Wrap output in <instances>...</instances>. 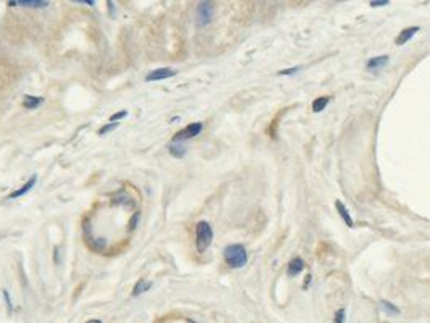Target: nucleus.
<instances>
[{
	"instance_id": "f257e3e1",
	"label": "nucleus",
	"mask_w": 430,
	"mask_h": 323,
	"mask_svg": "<svg viewBox=\"0 0 430 323\" xmlns=\"http://www.w3.org/2000/svg\"><path fill=\"white\" fill-rule=\"evenodd\" d=\"M224 257H225V262L231 269H241L247 262V252L244 249V246L241 244H230L224 251Z\"/></svg>"
},
{
	"instance_id": "f03ea898",
	"label": "nucleus",
	"mask_w": 430,
	"mask_h": 323,
	"mask_svg": "<svg viewBox=\"0 0 430 323\" xmlns=\"http://www.w3.org/2000/svg\"><path fill=\"white\" fill-rule=\"evenodd\" d=\"M212 239H214V233H212V228L207 221H199L196 225V247L199 252L207 251V247L212 244Z\"/></svg>"
},
{
	"instance_id": "7ed1b4c3",
	"label": "nucleus",
	"mask_w": 430,
	"mask_h": 323,
	"mask_svg": "<svg viewBox=\"0 0 430 323\" xmlns=\"http://www.w3.org/2000/svg\"><path fill=\"white\" fill-rule=\"evenodd\" d=\"M202 131V123H191L186 126L185 129L178 131V133L175 134L173 141L175 143H180V141H185V139H191L194 138V136H197Z\"/></svg>"
},
{
	"instance_id": "20e7f679",
	"label": "nucleus",
	"mask_w": 430,
	"mask_h": 323,
	"mask_svg": "<svg viewBox=\"0 0 430 323\" xmlns=\"http://www.w3.org/2000/svg\"><path fill=\"white\" fill-rule=\"evenodd\" d=\"M212 15H214V7L212 3H201L199 8H197V19H199V24L204 26L212 19Z\"/></svg>"
},
{
	"instance_id": "39448f33",
	"label": "nucleus",
	"mask_w": 430,
	"mask_h": 323,
	"mask_svg": "<svg viewBox=\"0 0 430 323\" xmlns=\"http://www.w3.org/2000/svg\"><path fill=\"white\" fill-rule=\"evenodd\" d=\"M175 74H176V72L171 68H159V70H154L152 73H149L148 76H146V81H160V79L175 76Z\"/></svg>"
},
{
	"instance_id": "423d86ee",
	"label": "nucleus",
	"mask_w": 430,
	"mask_h": 323,
	"mask_svg": "<svg viewBox=\"0 0 430 323\" xmlns=\"http://www.w3.org/2000/svg\"><path fill=\"white\" fill-rule=\"evenodd\" d=\"M36 179H37V178H36V176H33V178H31V179H29V181H28V183H26V184H24V186H21V188H19L18 191H15V193H12V194H10V199H17V197H21V196H23V194H26V193H29V191H31V189L34 188V184H36Z\"/></svg>"
},
{
	"instance_id": "0eeeda50",
	"label": "nucleus",
	"mask_w": 430,
	"mask_h": 323,
	"mask_svg": "<svg viewBox=\"0 0 430 323\" xmlns=\"http://www.w3.org/2000/svg\"><path fill=\"white\" fill-rule=\"evenodd\" d=\"M417 33H419V28H408V29H404V31H401V34H399V36L396 37V44L398 45H404L409 39L416 36Z\"/></svg>"
},
{
	"instance_id": "6e6552de",
	"label": "nucleus",
	"mask_w": 430,
	"mask_h": 323,
	"mask_svg": "<svg viewBox=\"0 0 430 323\" xmlns=\"http://www.w3.org/2000/svg\"><path fill=\"white\" fill-rule=\"evenodd\" d=\"M302 269H304V262H302L299 257H296V259H293L290 262V265H288V275L296 276L298 273H301Z\"/></svg>"
},
{
	"instance_id": "1a4fd4ad",
	"label": "nucleus",
	"mask_w": 430,
	"mask_h": 323,
	"mask_svg": "<svg viewBox=\"0 0 430 323\" xmlns=\"http://www.w3.org/2000/svg\"><path fill=\"white\" fill-rule=\"evenodd\" d=\"M335 207L338 209V212H340V215H341V218L345 220V223L350 226V228H353L354 226V223H353V218L350 216V212H348V209L345 207V204H343V202H340V200H337L335 202Z\"/></svg>"
},
{
	"instance_id": "9d476101",
	"label": "nucleus",
	"mask_w": 430,
	"mask_h": 323,
	"mask_svg": "<svg viewBox=\"0 0 430 323\" xmlns=\"http://www.w3.org/2000/svg\"><path fill=\"white\" fill-rule=\"evenodd\" d=\"M387 63H388V57H387V55H382V57H375V58L369 60L367 68L369 70H380V68L385 67Z\"/></svg>"
},
{
	"instance_id": "9b49d317",
	"label": "nucleus",
	"mask_w": 430,
	"mask_h": 323,
	"mask_svg": "<svg viewBox=\"0 0 430 323\" xmlns=\"http://www.w3.org/2000/svg\"><path fill=\"white\" fill-rule=\"evenodd\" d=\"M10 5H21V7H31V8H44V7H47L49 2H40V0H19V2H10Z\"/></svg>"
},
{
	"instance_id": "f8f14e48",
	"label": "nucleus",
	"mask_w": 430,
	"mask_h": 323,
	"mask_svg": "<svg viewBox=\"0 0 430 323\" xmlns=\"http://www.w3.org/2000/svg\"><path fill=\"white\" fill-rule=\"evenodd\" d=\"M42 102H44V99H42V97H34V95H24L23 105H24V108L33 110V108L39 107V105L42 104Z\"/></svg>"
},
{
	"instance_id": "ddd939ff",
	"label": "nucleus",
	"mask_w": 430,
	"mask_h": 323,
	"mask_svg": "<svg viewBox=\"0 0 430 323\" xmlns=\"http://www.w3.org/2000/svg\"><path fill=\"white\" fill-rule=\"evenodd\" d=\"M150 286H152V283H150V281L139 280L138 283H136V286H134V289H133V296H139V294H143V292L149 291Z\"/></svg>"
},
{
	"instance_id": "4468645a",
	"label": "nucleus",
	"mask_w": 430,
	"mask_h": 323,
	"mask_svg": "<svg viewBox=\"0 0 430 323\" xmlns=\"http://www.w3.org/2000/svg\"><path fill=\"white\" fill-rule=\"evenodd\" d=\"M328 97H318V99H316L314 100V104H312V110L316 113H318V112H322L323 108L327 107V104H328Z\"/></svg>"
},
{
	"instance_id": "2eb2a0df",
	"label": "nucleus",
	"mask_w": 430,
	"mask_h": 323,
	"mask_svg": "<svg viewBox=\"0 0 430 323\" xmlns=\"http://www.w3.org/2000/svg\"><path fill=\"white\" fill-rule=\"evenodd\" d=\"M168 150H170V154L173 155V157H176V159L183 157V155L186 154V149L183 147V145H178V144H171L168 147Z\"/></svg>"
},
{
	"instance_id": "dca6fc26",
	"label": "nucleus",
	"mask_w": 430,
	"mask_h": 323,
	"mask_svg": "<svg viewBox=\"0 0 430 323\" xmlns=\"http://www.w3.org/2000/svg\"><path fill=\"white\" fill-rule=\"evenodd\" d=\"M382 307H383V310H385L387 314H390V315H399V309H398V307H394L393 304H390V302L382 301Z\"/></svg>"
},
{
	"instance_id": "f3484780",
	"label": "nucleus",
	"mask_w": 430,
	"mask_h": 323,
	"mask_svg": "<svg viewBox=\"0 0 430 323\" xmlns=\"http://www.w3.org/2000/svg\"><path fill=\"white\" fill-rule=\"evenodd\" d=\"M118 125H120V123H110V125H105L104 128H100V129H99V136H105L107 133H110V131H112V129L117 128Z\"/></svg>"
},
{
	"instance_id": "a211bd4d",
	"label": "nucleus",
	"mask_w": 430,
	"mask_h": 323,
	"mask_svg": "<svg viewBox=\"0 0 430 323\" xmlns=\"http://www.w3.org/2000/svg\"><path fill=\"white\" fill-rule=\"evenodd\" d=\"M345 315L346 314H345V310H343V309L338 310L337 314H335V323H345V319H346Z\"/></svg>"
},
{
	"instance_id": "6ab92c4d",
	"label": "nucleus",
	"mask_w": 430,
	"mask_h": 323,
	"mask_svg": "<svg viewBox=\"0 0 430 323\" xmlns=\"http://www.w3.org/2000/svg\"><path fill=\"white\" fill-rule=\"evenodd\" d=\"M126 115H128V112H126V110H123V112H118V113H113L112 117H110V120L112 121H115V123H117L118 120H121V118H125Z\"/></svg>"
},
{
	"instance_id": "aec40b11",
	"label": "nucleus",
	"mask_w": 430,
	"mask_h": 323,
	"mask_svg": "<svg viewBox=\"0 0 430 323\" xmlns=\"http://www.w3.org/2000/svg\"><path fill=\"white\" fill-rule=\"evenodd\" d=\"M388 3H390L388 0H382V2H371L372 7H380V5H388Z\"/></svg>"
},
{
	"instance_id": "412c9836",
	"label": "nucleus",
	"mask_w": 430,
	"mask_h": 323,
	"mask_svg": "<svg viewBox=\"0 0 430 323\" xmlns=\"http://www.w3.org/2000/svg\"><path fill=\"white\" fill-rule=\"evenodd\" d=\"M298 68H291V70H283V72H280V74H291V73H295Z\"/></svg>"
},
{
	"instance_id": "4be33fe9",
	"label": "nucleus",
	"mask_w": 430,
	"mask_h": 323,
	"mask_svg": "<svg viewBox=\"0 0 430 323\" xmlns=\"http://www.w3.org/2000/svg\"><path fill=\"white\" fill-rule=\"evenodd\" d=\"M86 323H102V322L97 320V319H93V320H89V322H86Z\"/></svg>"
}]
</instances>
